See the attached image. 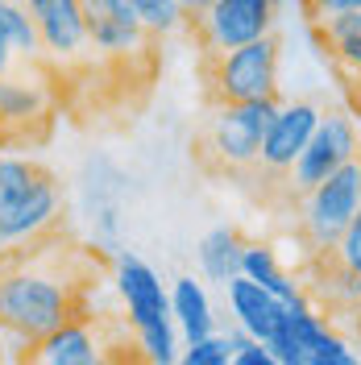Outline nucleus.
I'll return each mask as SVG.
<instances>
[{
  "label": "nucleus",
  "instance_id": "obj_1",
  "mask_svg": "<svg viewBox=\"0 0 361 365\" xmlns=\"http://www.w3.org/2000/svg\"><path fill=\"white\" fill-rule=\"evenodd\" d=\"M75 291H79V282L54 270L42 253H0V336H9L29 357V349L46 332H54L59 324L79 316Z\"/></svg>",
  "mask_w": 361,
  "mask_h": 365
},
{
  "label": "nucleus",
  "instance_id": "obj_2",
  "mask_svg": "<svg viewBox=\"0 0 361 365\" xmlns=\"http://www.w3.org/2000/svg\"><path fill=\"white\" fill-rule=\"evenodd\" d=\"M278 96H262V100H241V104H220L212 125H208V150L212 158L228 166V170H249L262 158V141L270 129L274 113H278Z\"/></svg>",
  "mask_w": 361,
  "mask_h": 365
},
{
  "label": "nucleus",
  "instance_id": "obj_3",
  "mask_svg": "<svg viewBox=\"0 0 361 365\" xmlns=\"http://www.w3.org/2000/svg\"><path fill=\"white\" fill-rule=\"evenodd\" d=\"M357 212H361V166L353 158V162H345L340 170H332L324 182H316L312 191H303L299 228L312 241V250L332 253L340 241V232L349 228V220Z\"/></svg>",
  "mask_w": 361,
  "mask_h": 365
},
{
  "label": "nucleus",
  "instance_id": "obj_4",
  "mask_svg": "<svg viewBox=\"0 0 361 365\" xmlns=\"http://www.w3.org/2000/svg\"><path fill=\"white\" fill-rule=\"evenodd\" d=\"M212 96H216V104H241V100L278 96V42H274V34L216 54Z\"/></svg>",
  "mask_w": 361,
  "mask_h": 365
},
{
  "label": "nucleus",
  "instance_id": "obj_5",
  "mask_svg": "<svg viewBox=\"0 0 361 365\" xmlns=\"http://www.w3.org/2000/svg\"><path fill=\"white\" fill-rule=\"evenodd\" d=\"M59 216H63V191L42 170L13 204L0 207V253L38 245L46 232L59 225Z\"/></svg>",
  "mask_w": 361,
  "mask_h": 365
},
{
  "label": "nucleus",
  "instance_id": "obj_6",
  "mask_svg": "<svg viewBox=\"0 0 361 365\" xmlns=\"http://www.w3.org/2000/svg\"><path fill=\"white\" fill-rule=\"evenodd\" d=\"M357 154H361V145H357V129H353V120L340 116V113L320 116L312 141L303 145V154H299L295 166L287 170V175H291V187L303 195V191H312L316 182L328 179L332 170H340L345 162H353Z\"/></svg>",
  "mask_w": 361,
  "mask_h": 365
},
{
  "label": "nucleus",
  "instance_id": "obj_7",
  "mask_svg": "<svg viewBox=\"0 0 361 365\" xmlns=\"http://www.w3.org/2000/svg\"><path fill=\"white\" fill-rule=\"evenodd\" d=\"M274 21H278V0H216L200 17V29L208 50L225 54L274 34Z\"/></svg>",
  "mask_w": 361,
  "mask_h": 365
},
{
  "label": "nucleus",
  "instance_id": "obj_8",
  "mask_svg": "<svg viewBox=\"0 0 361 365\" xmlns=\"http://www.w3.org/2000/svg\"><path fill=\"white\" fill-rule=\"evenodd\" d=\"M116 295H121L125 312H129L133 332H146V328H158L166 319H175L171 316V291L162 287L154 266L141 262L129 250L116 253Z\"/></svg>",
  "mask_w": 361,
  "mask_h": 365
},
{
  "label": "nucleus",
  "instance_id": "obj_9",
  "mask_svg": "<svg viewBox=\"0 0 361 365\" xmlns=\"http://www.w3.org/2000/svg\"><path fill=\"white\" fill-rule=\"evenodd\" d=\"M29 17L38 25L42 38V54L54 63H75L88 50V9L83 0H25Z\"/></svg>",
  "mask_w": 361,
  "mask_h": 365
},
{
  "label": "nucleus",
  "instance_id": "obj_10",
  "mask_svg": "<svg viewBox=\"0 0 361 365\" xmlns=\"http://www.w3.org/2000/svg\"><path fill=\"white\" fill-rule=\"evenodd\" d=\"M320 104L312 100H291V104H278L270 129H266V141H262V158L258 166L270 170V175H287L295 166V158L303 154V145L312 141L320 125Z\"/></svg>",
  "mask_w": 361,
  "mask_h": 365
},
{
  "label": "nucleus",
  "instance_id": "obj_11",
  "mask_svg": "<svg viewBox=\"0 0 361 365\" xmlns=\"http://www.w3.org/2000/svg\"><path fill=\"white\" fill-rule=\"evenodd\" d=\"M88 9V42L108 58H133L146 50L150 34L137 21L133 0H83Z\"/></svg>",
  "mask_w": 361,
  "mask_h": 365
},
{
  "label": "nucleus",
  "instance_id": "obj_12",
  "mask_svg": "<svg viewBox=\"0 0 361 365\" xmlns=\"http://www.w3.org/2000/svg\"><path fill=\"white\" fill-rule=\"evenodd\" d=\"M324 328H328V319L312 307V299L303 295V291L295 299H287L283 303V319H278L274 336L266 341L274 349V361L278 365H307V353H312V344H316V336Z\"/></svg>",
  "mask_w": 361,
  "mask_h": 365
},
{
  "label": "nucleus",
  "instance_id": "obj_13",
  "mask_svg": "<svg viewBox=\"0 0 361 365\" xmlns=\"http://www.w3.org/2000/svg\"><path fill=\"white\" fill-rule=\"evenodd\" d=\"M225 303H228V316L237 328H245L253 341H270L278 319H283V299L266 291L262 282H253L245 274L228 278L225 282Z\"/></svg>",
  "mask_w": 361,
  "mask_h": 365
},
{
  "label": "nucleus",
  "instance_id": "obj_14",
  "mask_svg": "<svg viewBox=\"0 0 361 365\" xmlns=\"http://www.w3.org/2000/svg\"><path fill=\"white\" fill-rule=\"evenodd\" d=\"M29 357L42 361V365H96L104 353H100V341H96L88 319L71 316L54 332H46L42 341L29 349Z\"/></svg>",
  "mask_w": 361,
  "mask_h": 365
},
{
  "label": "nucleus",
  "instance_id": "obj_15",
  "mask_svg": "<svg viewBox=\"0 0 361 365\" xmlns=\"http://www.w3.org/2000/svg\"><path fill=\"white\" fill-rule=\"evenodd\" d=\"M171 316L179 324L183 344L200 341L208 332H216V312H212V299L203 291V282H195L191 274H183L171 282Z\"/></svg>",
  "mask_w": 361,
  "mask_h": 365
},
{
  "label": "nucleus",
  "instance_id": "obj_16",
  "mask_svg": "<svg viewBox=\"0 0 361 365\" xmlns=\"http://www.w3.org/2000/svg\"><path fill=\"white\" fill-rule=\"evenodd\" d=\"M241 253H245V241H241V232L237 228H212V232H203L200 250H195V257H200V270L208 282H216V287H225L228 278H237L241 274Z\"/></svg>",
  "mask_w": 361,
  "mask_h": 365
},
{
  "label": "nucleus",
  "instance_id": "obj_17",
  "mask_svg": "<svg viewBox=\"0 0 361 365\" xmlns=\"http://www.w3.org/2000/svg\"><path fill=\"white\" fill-rule=\"evenodd\" d=\"M46 116V91L29 79H0V129H25Z\"/></svg>",
  "mask_w": 361,
  "mask_h": 365
},
{
  "label": "nucleus",
  "instance_id": "obj_18",
  "mask_svg": "<svg viewBox=\"0 0 361 365\" xmlns=\"http://www.w3.org/2000/svg\"><path fill=\"white\" fill-rule=\"evenodd\" d=\"M241 274H245V278H253V282H262L266 291H274V295L283 299V303H287V299H295L299 291H303V287L295 282L291 274L278 266V257H274L270 245H258V241H253V245L245 241V253H241Z\"/></svg>",
  "mask_w": 361,
  "mask_h": 365
},
{
  "label": "nucleus",
  "instance_id": "obj_19",
  "mask_svg": "<svg viewBox=\"0 0 361 365\" xmlns=\"http://www.w3.org/2000/svg\"><path fill=\"white\" fill-rule=\"evenodd\" d=\"M0 38L29 63L42 54V38H38V25L29 17L25 0H0Z\"/></svg>",
  "mask_w": 361,
  "mask_h": 365
},
{
  "label": "nucleus",
  "instance_id": "obj_20",
  "mask_svg": "<svg viewBox=\"0 0 361 365\" xmlns=\"http://www.w3.org/2000/svg\"><path fill=\"white\" fill-rule=\"evenodd\" d=\"M133 9H137V21L146 25L150 38H166V34H175L187 21L179 0H133Z\"/></svg>",
  "mask_w": 361,
  "mask_h": 365
},
{
  "label": "nucleus",
  "instance_id": "obj_21",
  "mask_svg": "<svg viewBox=\"0 0 361 365\" xmlns=\"http://www.w3.org/2000/svg\"><path fill=\"white\" fill-rule=\"evenodd\" d=\"M179 361L183 365H233V341L220 336V332H208L200 341L183 344Z\"/></svg>",
  "mask_w": 361,
  "mask_h": 365
},
{
  "label": "nucleus",
  "instance_id": "obj_22",
  "mask_svg": "<svg viewBox=\"0 0 361 365\" xmlns=\"http://www.w3.org/2000/svg\"><path fill=\"white\" fill-rule=\"evenodd\" d=\"M42 175V166H34V162H25V158H0V207L4 204H13L17 195H21L29 182Z\"/></svg>",
  "mask_w": 361,
  "mask_h": 365
},
{
  "label": "nucleus",
  "instance_id": "obj_23",
  "mask_svg": "<svg viewBox=\"0 0 361 365\" xmlns=\"http://www.w3.org/2000/svg\"><path fill=\"white\" fill-rule=\"evenodd\" d=\"M307 365H357V353L337 328H324L312 344V353H307Z\"/></svg>",
  "mask_w": 361,
  "mask_h": 365
},
{
  "label": "nucleus",
  "instance_id": "obj_24",
  "mask_svg": "<svg viewBox=\"0 0 361 365\" xmlns=\"http://www.w3.org/2000/svg\"><path fill=\"white\" fill-rule=\"evenodd\" d=\"M324 42H328V50H332V58H337L340 67L349 71L353 79H361V25L324 34Z\"/></svg>",
  "mask_w": 361,
  "mask_h": 365
},
{
  "label": "nucleus",
  "instance_id": "obj_25",
  "mask_svg": "<svg viewBox=\"0 0 361 365\" xmlns=\"http://www.w3.org/2000/svg\"><path fill=\"white\" fill-rule=\"evenodd\" d=\"M332 257H337L345 270L361 274V212L349 220V228L340 232V241H337V250H332Z\"/></svg>",
  "mask_w": 361,
  "mask_h": 365
},
{
  "label": "nucleus",
  "instance_id": "obj_26",
  "mask_svg": "<svg viewBox=\"0 0 361 365\" xmlns=\"http://www.w3.org/2000/svg\"><path fill=\"white\" fill-rule=\"evenodd\" d=\"M307 17L312 21H328V17H340V13H361V0H303Z\"/></svg>",
  "mask_w": 361,
  "mask_h": 365
},
{
  "label": "nucleus",
  "instance_id": "obj_27",
  "mask_svg": "<svg viewBox=\"0 0 361 365\" xmlns=\"http://www.w3.org/2000/svg\"><path fill=\"white\" fill-rule=\"evenodd\" d=\"M233 365H278V361H274V349H270V344L249 336V341L233 353Z\"/></svg>",
  "mask_w": 361,
  "mask_h": 365
},
{
  "label": "nucleus",
  "instance_id": "obj_28",
  "mask_svg": "<svg viewBox=\"0 0 361 365\" xmlns=\"http://www.w3.org/2000/svg\"><path fill=\"white\" fill-rule=\"evenodd\" d=\"M17 58H21V54L0 38V79H4V75H13V63H17Z\"/></svg>",
  "mask_w": 361,
  "mask_h": 365
},
{
  "label": "nucleus",
  "instance_id": "obj_29",
  "mask_svg": "<svg viewBox=\"0 0 361 365\" xmlns=\"http://www.w3.org/2000/svg\"><path fill=\"white\" fill-rule=\"evenodd\" d=\"M179 4H183V13H187V21H200V17L212 9V4H216V0H179Z\"/></svg>",
  "mask_w": 361,
  "mask_h": 365
},
{
  "label": "nucleus",
  "instance_id": "obj_30",
  "mask_svg": "<svg viewBox=\"0 0 361 365\" xmlns=\"http://www.w3.org/2000/svg\"><path fill=\"white\" fill-rule=\"evenodd\" d=\"M349 316H353V328H357V332H361V299H357V303H353V307H349Z\"/></svg>",
  "mask_w": 361,
  "mask_h": 365
},
{
  "label": "nucleus",
  "instance_id": "obj_31",
  "mask_svg": "<svg viewBox=\"0 0 361 365\" xmlns=\"http://www.w3.org/2000/svg\"><path fill=\"white\" fill-rule=\"evenodd\" d=\"M357 166H361V154H357Z\"/></svg>",
  "mask_w": 361,
  "mask_h": 365
},
{
  "label": "nucleus",
  "instance_id": "obj_32",
  "mask_svg": "<svg viewBox=\"0 0 361 365\" xmlns=\"http://www.w3.org/2000/svg\"><path fill=\"white\" fill-rule=\"evenodd\" d=\"M278 4H283V0H278Z\"/></svg>",
  "mask_w": 361,
  "mask_h": 365
}]
</instances>
